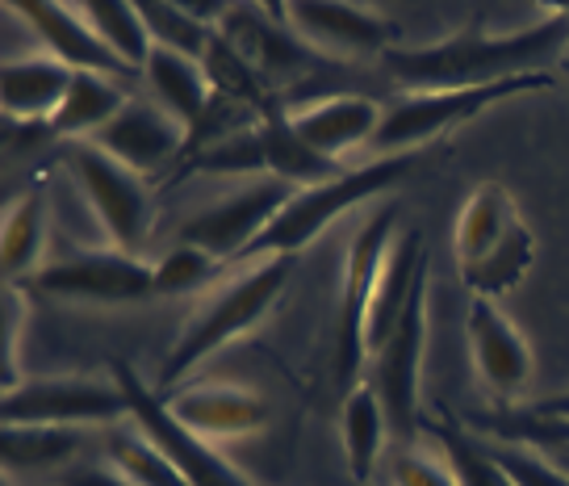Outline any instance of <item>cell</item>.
<instances>
[{
    "mask_svg": "<svg viewBox=\"0 0 569 486\" xmlns=\"http://www.w3.org/2000/svg\"><path fill=\"white\" fill-rule=\"evenodd\" d=\"M398 206L386 201L360 231H356L352 248H348V265H343V294H339L336 315V348H331V381L343 398L360 386V369H365V319H369V302H373V286L386 256H390L393 239H398Z\"/></svg>",
    "mask_w": 569,
    "mask_h": 486,
    "instance_id": "obj_6",
    "label": "cell"
},
{
    "mask_svg": "<svg viewBox=\"0 0 569 486\" xmlns=\"http://www.w3.org/2000/svg\"><path fill=\"white\" fill-rule=\"evenodd\" d=\"M213 30L231 42L234 54L264 80V89L272 92V97H277V89H284V85L302 80V76L319 63V54L298 42V34L284 26L277 9L227 4Z\"/></svg>",
    "mask_w": 569,
    "mask_h": 486,
    "instance_id": "obj_14",
    "label": "cell"
},
{
    "mask_svg": "<svg viewBox=\"0 0 569 486\" xmlns=\"http://www.w3.org/2000/svg\"><path fill=\"white\" fill-rule=\"evenodd\" d=\"M106 457H109V466H113V474L130 486H189L184 474L168 462V453L142 433L139 424H134V433L109 436Z\"/></svg>",
    "mask_w": 569,
    "mask_h": 486,
    "instance_id": "obj_29",
    "label": "cell"
},
{
    "mask_svg": "<svg viewBox=\"0 0 569 486\" xmlns=\"http://www.w3.org/2000/svg\"><path fill=\"white\" fill-rule=\"evenodd\" d=\"M545 457H549L552 466H561L569 474V445H549V449H540Z\"/></svg>",
    "mask_w": 569,
    "mask_h": 486,
    "instance_id": "obj_37",
    "label": "cell"
},
{
    "mask_svg": "<svg viewBox=\"0 0 569 486\" xmlns=\"http://www.w3.org/2000/svg\"><path fill=\"white\" fill-rule=\"evenodd\" d=\"M63 163H68L76 189L92 206L97 222L106 227L109 248L139 256V248L147 244V235H151V189L142 185L139 172H130L126 163L106 156L89 139L68 143Z\"/></svg>",
    "mask_w": 569,
    "mask_h": 486,
    "instance_id": "obj_7",
    "label": "cell"
},
{
    "mask_svg": "<svg viewBox=\"0 0 569 486\" xmlns=\"http://www.w3.org/2000/svg\"><path fill=\"white\" fill-rule=\"evenodd\" d=\"M465 336H469V353H473L481 381L498 398H516L528 390V381H532V353H528L523 336L516 331V324L490 298H469Z\"/></svg>",
    "mask_w": 569,
    "mask_h": 486,
    "instance_id": "obj_16",
    "label": "cell"
},
{
    "mask_svg": "<svg viewBox=\"0 0 569 486\" xmlns=\"http://www.w3.org/2000/svg\"><path fill=\"white\" fill-rule=\"evenodd\" d=\"M260 139H264V168L268 177L277 180H289L293 189H315V185H327V180H336L343 168L336 160H327L319 156L315 147H306L293 127H289V113L281 106L268 113L264 122H260Z\"/></svg>",
    "mask_w": 569,
    "mask_h": 486,
    "instance_id": "obj_24",
    "label": "cell"
},
{
    "mask_svg": "<svg viewBox=\"0 0 569 486\" xmlns=\"http://www.w3.org/2000/svg\"><path fill=\"white\" fill-rule=\"evenodd\" d=\"M84 445L80 428H0V453H4V469L9 474H26V469H59Z\"/></svg>",
    "mask_w": 569,
    "mask_h": 486,
    "instance_id": "obj_28",
    "label": "cell"
},
{
    "mask_svg": "<svg viewBox=\"0 0 569 486\" xmlns=\"http://www.w3.org/2000/svg\"><path fill=\"white\" fill-rule=\"evenodd\" d=\"M122 109H126V97L109 76L76 72L71 76L68 97H63V106H59V113H54L51 127H47V135L68 139V143H80V139H92L101 127H109Z\"/></svg>",
    "mask_w": 569,
    "mask_h": 486,
    "instance_id": "obj_23",
    "label": "cell"
},
{
    "mask_svg": "<svg viewBox=\"0 0 569 486\" xmlns=\"http://www.w3.org/2000/svg\"><path fill=\"white\" fill-rule=\"evenodd\" d=\"M423 344H427V272L410 294L402 324L393 327L386 348L373 357L369 386L377 390L390 433L402 436V445L419 440V369H423Z\"/></svg>",
    "mask_w": 569,
    "mask_h": 486,
    "instance_id": "obj_12",
    "label": "cell"
},
{
    "mask_svg": "<svg viewBox=\"0 0 569 486\" xmlns=\"http://www.w3.org/2000/svg\"><path fill=\"white\" fill-rule=\"evenodd\" d=\"M381 118H386V109L369 97H327V101H315V106L289 113V127L319 156L339 160L352 147L373 143Z\"/></svg>",
    "mask_w": 569,
    "mask_h": 486,
    "instance_id": "obj_20",
    "label": "cell"
},
{
    "mask_svg": "<svg viewBox=\"0 0 569 486\" xmlns=\"http://www.w3.org/2000/svg\"><path fill=\"white\" fill-rule=\"evenodd\" d=\"M481 445L495 453V462L516 478V486H569L566 469L552 466L540 449H528V445H498V440H481Z\"/></svg>",
    "mask_w": 569,
    "mask_h": 486,
    "instance_id": "obj_33",
    "label": "cell"
},
{
    "mask_svg": "<svg viewBox=\"0 0 569 486\" xmlns=\"http://www.w3.org/2000/svg\"><path fill=\"white\" fill-rule=\"evenodd\" d=\"M130 415L122 386L101 378H38L21 381L0 398L4 428H84L118 424Z\"/></svg>",
    "mask_w": 569,
    "mask_h": 486,
    "instance_id": "obj_8",
    "label": "cell"
},
{
    "mask_svg": "<svg viewBox=\"0 0 569 486\" xmlns=\"http://www.w3.org/2000/svg\"><path fill=\"white\" fill-rule=\"evenodd\" d=\"M163 403L201 440H243V436H256L268 424L264 398L256 390H243V386H227V381L180 386L177 395H168Z\"/></svg>",
    "mask_w": 569,
    "mask_h": 486,
    "instance_id": "obj_17",
    "label": "cell"
},
{
    "mask_svg": "<svg viewBox=\"0 0 569 486\" xmlns=\"http://www.w3.org/2000/svg\"><path fill=\"white\" fill-rule=\"evenodd\" d=\"M298 189L289 180L277 177H256L243 189H234L231 198H222L218 206L193 215L180 227V244L201 248L206 256H213L218 265L222 260H243L251 244L272 227V218L281 215L289 198Z\"/></svg>",
    "mask_w": 569,
    "mask_h": 486,
    "instance_id": "obj_10",
    "label": "cell"
},
{
    "mask_svg": "<svg viewBox=\"0 0 569 486\" xmlns=\"http://www.w3.org/2000/svg\"><path fill=\"white\" fill-rule=\"evenodd\" d=\"M431 151H407V156H381V160H365L356 168H343L336 180L315 185V189H298L281 215L272 218L256 244H251L243 260H264V256H293L298 248H306L315 235H322L327 222H336L339 215H348L352 206L377 198L393 189L398 180H407Z\"/></svg>",
    "mask_w": 569,
    "mask_h": 486,
    "instance_id": "obj_4",
    "label": "cell"
},
{
    "mask_svg": "<svg viewBox=\"0 0 569 486\" xmlns=\"http://www.w3.org/2000/svg\"><path fill=\"white\" fill-rule=\"evenodd\" d=\"M431 433H436V445L448 457V466H452L461 486H516V478L498 466L495 453L481 440L465 436L461 428H448V424H431Z\"/></svg>",
    "mask_w": 569,
    "mask_h": 486,
    "instance_id": "obj_31",
    "label": "cell"
},
{
    "mask_svg": "<svg viewBox=\"0 0 569 486\" xmlns=\"http://www.w3.org/2000/svg\"><path fill=\"white\" fill-rule=\"evenodd\" d=\"M339 428H343V453H348V469H352L356 483H369L377 469V457L386 449V436H390V419L386 407L369 381H360L352 395L343 398V415H339Z\"/></svg>",
    "mask_w": 569,
    "mask_h": 486,
    "instance_id": "obj_26",
    "label": "cell"
},
{
    "mask_svg": "<svg viewBox=\"0 0 569 486\" xmlns=\"http://www.w3.org/2000/svg\"><path fill=\"white\" fill-rule=\"evenodd\" d=\"M213 269H218L213 256H206L201 248H189V244H177V248L156 265V294H184V289H197Z\"/></svg>",
    "mask_w": 569,
    "mask_h": 486,
    "instance_id": "obj_34",
    "label": "cell"
},
{
    "mask_svg": "<svg viewBox=\"0 0 569 486\" xmlns=\"http://www.w3.org/2000/svg\"><path fill=\"white\" fill-rule=\"evenodd\" d=\"M452 244H457L461 281L473 289V298L490 302L516 289L536 260V235L519 218L516 198L495 180L478 185L465 198Z\"/></svg>",
    "mask_w": 569,
    "mask_h": 486,
    "instance_id": "obj_3",
    "label": "cell"
},
{
    "mask_svg": "<svg viewBox=\"0 0 569 486\" xmlns=\"http://www.w3.org/2000/svg\"><path fill=\"white\" fill-rule=\"evenodd\" d=\"M42 244H47V198L30 189L9 206L0 231V269L9 286H21L42 269Z\"/></svg>",
    "mask_w": 569,
    "mask_h": 486,
    "instance_id": "obj_25",
    "label": "cell"
},
{
    "mask_svg": "<svg viewBox=\"0 0 569 486\" xmlns=\"http://www.w3.org/2000/svg\"><path fill=\"white\" fill-rule=\"evenodd\" d=\"M113 381L122 386L126 403H130V419L168 453V462L184 474V483L189 486H251L239 469H231L227 457H218V453L210 449V440H201L197 433H189L177 415L168 411V403L160 398V390L147 386L126 360H113Z\"/></svg>",
    "mask_w": 569,
    "mask_h": 486,
    "instance_id": "obj_11",
    "label": "cell"
},
{
    "mask_svg": "<svg viewBox=\"0 0 569 486\" xmlns=\"http://www.w3.org/2000/svg\"><path fill=\"white\" fill-rule=\"evenodd\" d=\"M423 272H427L423 231L410 227V231H402L393 239L390 256H386V269H381V277H377L373 286V302H369V319H365V353H369V360L386 348L393 327L402 324L410 294H415Z\"/></svg>",
    "mask_w": 569,
    "mask_h": 486,
    "instance_id": "obj_19",
    "label": "cell"
},
{
    "mask_svg": "<svg viewBox=\"0 0 569 486\" xmlns=\"http://www.w3.org/2000/svg\"><path fill=\"white\" fill-rule=\"evenodd\" d=\"M289 269H293V256H264V260H251L234 281L213 289L210 298L197 307L193 319L184 324L177 344L168 348V357H163L160 381H156L160 398L177 395L180 381L189 378L201 360L213 357L222 344H231L234 336H243V331L260 324L268 307L281 298Z\"/></svg>",
    "mask_w": 569,
    "mask_h": 486,
    "instance_id": "obj_2",
    "label": "cell"
},
{
    "mask_svg": "<svg viewBox=\"0 0 569 486\" xmlns=\"http://www.w3.org/2000/svg\"><path fill=\"white\" fill-rule=\"evenodd\" d=\"M76 9H80V18L92 26V34L101 38L130 72H142V68H147V59H151V51H156V42H151V34H147V21H142L139 4L89 0V4H76Z\"/></svg>",
    "mask_w": 569,
    "mask_h": 486,
    "instance_id": "obj_27",
    "label": "cell"
},
{
    "mask_svg": "<svg viewBox=\"0 0 569 486\" xmlns=\"http://www.w3.org/2000/svg\"><path fill=\"white\" fill-rule=\"evenodd\" d=\"M528 411L540 415V419H569V390H566V395H549V398H540V403H532Z\"/></svg>",
    "mask_w": 569,
    "mask_h": 486,
    "instance_id": "obj_36",
    "label": "cell"
},
{
    "mask_svg": "<svg viewBox=\"0 0 569 486\" xmlns=\"http://www.w3.org/2000/svg\"><path fill=\"white\" fill-rule=\"evenodd\" d=\"M552 89L549 72L536 76H516V80H502V85H486V89H436V92H402L381 127H377L373 143V160L381 156H407V151H427L436 139H445L452 127H461L465 118L481 113L495 101H507V97H519V92H540Z\"/></svg>",
    "mask_w": 569,
    "mask_h": 486,
    "instance_id": "obj_5",
    "label": "cell"
},
{
    "mask_svg": "<svg viewBox=\"0 0 569 486\" xmlns=\"http://www.w3.org/2000/svg\"><path fill=\"white\" fill-rule=\"evenodd\" d=\"M63 486H130L113 469H71L63 474Z\"/></svg>",
    "mask_w": 569,
    "mask_h": 486,
    "instance_id": "obj_35",
    "label": "cell"
},
{
    "mask_svg": "<svg viewBox=\"0 0 569 486\" xmlns=\"http://www.w3.org/2000/svg\"><path fill=\"white\" fill-rule=\"evenodd\" d=\"M142 76H147V85L156 92V106L168 109L184 130H193L197 122H201V113H206L213 101L206 68H201L197 59H189V54L156 47L151 59H147V68H142Z\"/></svg>",
    "mask_w": 569,
    "mask_h": 486,
    "instance_id": "obj_22",
    "label": "cell"
},
{
    "mask_svg": "<svg viewBox=\"0 0 569 486\" xmlns=\"http://www.w3.org/2000/svg\"><path fill=\"white\" fill-rule=\"evenodd\" d=\"M281 21L298 34L302 47L319 59H386L393 51L398 26L373 9L356 4H327V0H293L277 4Z\"/></svg>",
    "mask_w": 569,
    "mask_h": 486,
    "instance_id": "obj_13",
    "label": "cell"
},
{
    "mask_svg": "<svg viewBox=\"0 0 569 486\" xmlns=\"http://www.w3.org/2000/svg\"><path fill=\"white\" fill-rule=\"evenodd\" d=\"M89 143H97L106 156H113L118 163H126L130 172H160L172 160L184 156L189 130L180 127L168 109L151 106V101H126V109L92 135Z\"/></svg>",
    "mask_w": 569,
    "mask_h": 486,
    "instance_id": "obj_15",
    "label": "cell"
},
{
    "mask_svg": "<svg viewBox=\"0 0 569 486\" xmlns=\"http://www.w3.org/2000/svg\"><path fill=\"white\" fill-rule=\"evenodd\" d=\"M569 42V9H549L545 21L511 30V34H481L465 30L436 47H393L381 63L402 85V92L436 89H486L516 76H536Z\"/></svg>",
    "mask_w": 569,
    "mask_h": 486,
    "instance_id": "obj_1",
    "label": "cell"
},
{
    "mask_svg": "<svg viewBox=\"0 0 569 486\" xmlns=\"http://www.w3.org/2000/svg\"><path fill=\"white\" fill-rule=\"evenodd\" d=\"M30 298H59V302H142L156 294V265H142L139 256L118 248L97 252H71L54 265H42L34 277L21 281Z\"/></svg>",
    "mask_w": 569,
    "mask_h": 486,
    "instance_id": "obj_9",
    "label": "cell"
},
{
    "mask_svg": "<svg viewBox=\"0 0 569 486\" xmlns=\"http://www.w3.org/2000/svg\"><path fill=\"white\" fill-rule=\"evenodd\" d=\"M142 21H147V34L163 51L189 54V59H206L213 42V26L206 18H197L189 4H139Z\"/></svg>",
    "mask_w": 569,
    "mask_h": 486,
    "instance_id": "obj_30",
    "label": "cell"
},
{
    "mask_svg": "<svg viewBox=\"0 0 569 486\" xmlns=\"http://www.w3.org/2000/svg\"><path fill=\"white\" fill-rule=\"evenodd\" d=\"M71 68L59 63L54 54H26V59H9L0 68V106L13 122H42L51 127L63 97L71 89Z\"/></svg>",
    "mask_w": 569,
    "mask_h": 486,
    "instance_id": "obj_21",
    "label": "cell"
},
{
    "mask_svg": "<svg viewBox=\"0 0 569 486\" xmlns=\"http://www.w3.org/2000/svg\"><path fill=\"white\" fill-rule=\"evenodd\" d=\"M390 483L393 486H461L457 483V474L448 466V457L436 449H427V445H398L390 457Z\"/></svg>",
    "mask_w": 569,
    "mask_h": 486,
    "instance_id": "obj_32",
    "label": "cell"
},
{
    "mask_svg": "<svg viewBox=\"0 0 569 486\" xmlns=\"http://www.w3.org/2000/svg\"><path fill=\"white\" fill-rule=\"evenodd\" d=\"M9 13H18V18L42 38L47 54H54L59 63H68L71 72H97V76L130 72L122 59L92 34V26L80 18L76 4H47V0L26 4V0H18V4H9Z\"/></svg>",
    "mask_w": 569,
    "mask_h": 486,
    "instance_id": "obj_18",
    "label": "cell"
}]
</instances>
